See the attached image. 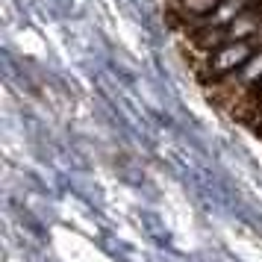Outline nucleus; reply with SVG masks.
<instances>
[{
	"mask_svg": "<svg viewBox=\"0 0 262 262\" xmlns=\"http://www.w3.org/2000/svg\"><path fill=\"white\" fill-rule=\"evenodd\" d=\"M238 80H242V83H259L262 80V50L253 53V56L248 59V65L238 71Z\"/></svg>",
	"mask_w": 262,
	"mask_h": 262,
	"instance_id": "obj_4",
	"label": "nucleus"
},
{
	"mask_svg": "<svg viewBox=\"0 0 262 262\" xmlns=\"http://www.w3.org/2000/svg\"><path fill=\"white\" fill-rule=\"evenodd\" d=\"M180 3L189 15H212L221 6V0H180Z\"/></svg>",
	"mask_w": 262,
	"mask_h": 262,
	"instance_id": "obj_5",
	"label": "nucleus"
},
{
	"mask_svg": "<svg viewBox=\"0 0 262 262\" xmlns=\"http://www.w3.org/2000/svg\"><path fill=\"white\" fill-rule=\"evenodd\" d=\"M248 12V0H221V6L209 15L206 27H230L238 15Z\"/></svg>",
	"mask_w": 262,
	"mask_h": 262,
	"instance_id": "obj_3",
	"label": "nucleus"
},
{
	"mask_svg": "<svg viewBox=\"0 0 262 262\" xmlns=\"http://www.w3.org/2000/svg\"><path fill=\"white\" fill-rule=\"evenodd\" d=\"M253 56V48H250V41H227L221 48L212 53V59H209V68L212 74L218 77H227V74L233 71H242L248 59Z\"/></svg>",
	"mask_w": 262,
	"mask_h": 262,
	"instance_id": "obj_1",
	"label": "nucleus"
},
{
	"mask_svg": "<svg viewBox=\"0 0 262 262\" xmlns=\"http://www.w3.org/2000/svg\"><path fill=\"white\" fill-rule=\"evenodd\" d=\"M259 27H262L259 15L245 12V15H238L230 27H224V38L227 41H250V38L259 33Z\"/></svg>",
	"mask_w": 262,
	"mask_h": 262,
	"instance_id": "obj_2",
	"label": "nucleus"
}]
</instances>
